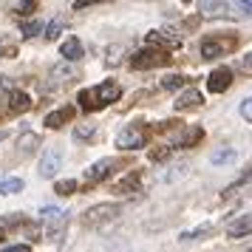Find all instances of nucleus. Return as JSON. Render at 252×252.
<instances>
[{
  "label": "nucleus",
  "instance_id": "nucleus-1",
  "mask_svg": "<svg viewBox=\"0 0 252 252\" xmlns=\"http://www.w3.org/2000/svg\"><path fill=\"white\" fill-rule=\"evenodd\" d=\"M198 9L204 17H216V20H241V17H252V3H227V0H201Z\"/></svg>",
  "mask_w": 252,
  "mask_h": 252
},
{
  "label": "nucleus",
  "instance_id": "nucleus-2",
  "mask_svg": "<svg viewBox=\"0 0 252 252\" xmlns=\"http://www.w3.org/2000/svg\"><path fill=\"white\" fill-rule=\"evenodd\" d=\"M119 213H122L119 204H96V207H91V210L82 216V224H85V227H91V229H99V227H105V224L116 221Z\"/></svg>",
  "mask_w": 252,
  "mask_h": 252
},
{
  "label": "nucleus",
  "instance_id": "nucleus-3",
  "mask_svg": "<svg viewBox=\"0 0 252 252\" xmlns=\"http://www.w3.org/2000/svg\"><path fill=\"white\" fill-rule=\"evenodd\" d=\"M63 161H65V150L60 148V145H51V148L43 150V156H40V164H37V173L43 176V179H54L63 167Z\"/></svg>",
  "mask_w": 252,
  "mask_h": 252
},
{
  "label": "nucleus",
  "instance_id": "nucleus-4",
  "mask_svg": "<svg viewBox=\"0 0 252 252\" xmlns=\"http://www.w3.org/2000/svg\"><path fill=\"white\" fill-rule=\"evenodd\" d=\"M235 43H238V37H232V34L210 37V40H204V43H201V57H207V60L224 57V54H229V51L235 48Z\"/></svg>",
  "mask_w": 252,
  "mask_h": 252
},
{
  "label": "nucleus",
  "instance_id": "nucleus-5",
  "mask_svg": "<svg viewBox=\"0 0 252 252\" xmlns=\"http://www.w3.org/2000/svg\"><path fill=\"white\" fill-rule=\"evenodd\" d=\"M119 167H122V161L119 159H99V161H94L91 167L85 170V179H88V182H105V179L114 176Z\"/></svg>",
  "mask_w": 252,
  "mask_h": 252
},
{
  "label": "nucleus",
  "instance_id": "nucleus-6",
  "mask_svg": "<svg viewBox=\"0 0 252 252\" xmlns=\"http://www.w3.org/2000/svg\"><path fill=\"white\" fill-rule=\"evenodd\" d=\"M116 148H119V150H139V148H145V130L136 127V125L119 130V136H116Z\"/></svg>",
  "mask_w": 252,
  "mask_h": 252
},
{
  "label": "nucleus",
  "instance_id": "nucleus-7",
  "mask_svg": "<svg viewBox=\"0 0 252 252\" xmlns=\"http://www.w3.org/2000/svg\"><path fill=\"white\" fill-rule=\"evenodd\" d=\"M170 57V54H164V51H156V48H145V51H139V54H133V68H156V65H161L164 60Z\"/></svg>",
  "mask_w": 252,
  "mask_h": 252
},
{
  "label": "nucleus",
  "instance_id": "nucleus-8",
  "mask_svg": "<svg viewBox=\"0 0 252 252\" xmlns=\"http://www.w3.org/2000/svg\"><path fill=\"white\" fill-rule=\"evenodd\" d=\"M145 46L170 54L173 48H179V37H176V34H164V32H150L148 40H145Z\"/></svg>",
  "mask_w": 252,
  "mask_h": 252
},
{
  "label": "nucleus",
  "instance_id": "nucleus-9",
  "mask_svg": "<svg viewBox=\"0 0 252 252\" xmlns=\"http://www.w3.org/2000/svg\"><path fill=\"white\" fill-rule=\"evenodd\" d=\"M94 94H96V102L99 105H111V102H116V99L122 96V88H119L116 80H105L102 85L94 88Z\"/></svg>",
  "mask_w": 252,
  "mask_h": 252
},
{
  "label": "nucleus",
  "instance_id": "nucleus-10",
  "mask_svg": "<svg viewBox=\"0 0 252 252\" xmlns=\"http://www.w3.org/2000/svg\"><path fill=\"white\" fill-rule=\"evenodd\" d=\"M229 82H232V71L229 68H216L210 77H207V88L213 94H221L229 88Z\"/></svg>",
  "mask_w": 252,
  "mask_h": 252
},
{
  "label": "nucleus",
  "instance_id": "nucleus-11",
  "mask_svg": "<svg viewBox=\"0 0 252 252\" xmlns=\"http://www.w3.org/2000/svg\"><path fill=\"white\" fill-rule=\"evenodd\" d=\"M227 235H229V238H244V235H252V213L238 216L235 221H229Z\"/></svg>",
  "mask_w": 252,
  "mask_h": 252
},
{
  "label": "nucleus",
  "instance_id": "nucleus-12",
  "mask_svg": "<svg viewBox=\"0 0 252 252\" xmlns=\"http://www.w3.org/2000/svg\"><path fill=\"white\" fill-rule=\"evenodd\" d=\"M60 54H63V60H65V63H74V60H82L85 48H82V43L77 40V37H68V40H63Z\"/></svg>",
  "mask_w": 252,
  "mask_h": 252
},
{
  "label": "nucleus",
  "instance_id": "nucleus-13",
  "mask_svg": "<svg viewBox=\"0 0 252 252\" xmlns=\"http://www.w3.org/2000/svg\"><path fill=\"white\" fill-rule=\"evenodd\" d=\"M198 105H201V94L195 88H187V91L179 94V99L173 102V108L176 111H187V108H198Z\"/></svg>",
  "mask_w": 252,
  "mask_h": 252
},
{
  "label": "nucleus",
  "instance_id": "nucleus-14",
  "mask_svg": "<svg viewBox=\"0 0 252 252\" xmlns=\"http://www.w3.org/2000/svg\"><path fill=\"white\" fill-rule=\"evenodd\" d=\"M23 179H17V176H0V195H17L23 193Z\"/></svg>",
  "mask_w": 252,
  "mask_h": 252
},
{
  "label": "nucleus",
  "instance_id": "nucleus-15",
  "mask_svg": "<svg viewBox=\"0 0 252 252\" xmlns=\"http://www.w3.org/2000/svg\"><path fill=\"white\" fill-rule=\"evenodd\" d=\"M71 116H74V108H60V111H51V114L46 116V125L48 127H63Z\"/></svg>",
  "mask_w": 252,
  "mask_h": 252
},
{
  "label": "nucleus",
  "instance_id": "nucleus-16",
  "mask_svg": "<svg viewBox=\"0 0 252 252\" xmlns=\"http://www.w3.org/2000/svg\"><path fill=\"white\" fill-rule=\"evenodd\" d=\"M238 159V153H235V148H218L213 150V156H210V161L216 164V167H224V164H229V161Z\"/></svg>",
  "mask_w": 252,
  "mask_h": 252
},
{
  "label": "nucleus",
  "instance_id": "nucleus-17",
  "mask_svg": "<svg viewBox=\"0 0 252 252\" xmlns=\"http://www.w3.org/2000/svg\"><path fill=\"white\" fill-rule=\"evenodd\" d=\"M37 145H40V136H37V133H23V136H20V145H17V153H20V156H32L37 150Z\"/></svg>",
  "mask_w": 252,
  "mask_h": 252
},
{
  "label": "nucleus",
  "instance_id": "nucleus-18",
  "mask_svg": "<svg viewBox=\"0 0 252 252\" xmlns=\"http://www.w3.org/2000/svg\"><path fill=\"white\" fill-rule=\"evenodd\" d=\"M9 108H12V111H29V108H32V96L23 94V91H12L9 94Z\"/></svg>",
  "mask_w": 252,
  "mask_h": 252
},
{
  "label": "nucleus",
  "instance_id": "nucleus-19",
  "mask_svg": "<svg viewBox=\"0 0 252 252\" xmlns=\"http://www.w3.org/2000/svg\"><path fill=\"white\" fill-rule=\"evenodd\" d=\"M116 193H133V190H139V173H127L125 179H119V182L114 184Z\"/></svg>",
  "mask_w": 252,
  "mask_h": 252
},
{
  "label": "nucleus",
  "instance_id": "nucleus-20",
  "mask_svg": "<svg viewBox=\"0 0 252 252\" xmlns=\"http://www.w3.org/2000/svg\"><path fill=\"white\" fill-rule=\"evenodd\" d=\"M65 224H68V216L65 218H57V221H48L46 224V235L51 241H60V235L65 232Z\"/></svg>",
  "mask_w": 252,
  "mask_h": 252
},
{
  "label": "nucleus",
  "instance_id": "nucleus-21",
  "mask_svg": "<svg viewBox=\"0 0 252 252\" xmlns=\"http://www.w3.org/2000/svg\"><path fill=\"white\" fill-rule=\"evenodd\" d=\"M210 232H213V224H201V227L182 232V235H179V241H201L204 235H210Z\"/></svg>",
  "mask_w": 252,
  "mask_h": 252
},
{
  "label": "nucleus",
  "instance_id": "nucleus-22",
  "mask_svg": "<svg viewBox=\"0 0 252 252\" xmlns=\"http://www.w3.org/2000/svg\"><path fill=\"white\" fill-rule=\"evenodd\" d=\"M122 57H125V48L122 46H108V51H105V65L114 68V65L122 63Z\"/></svg>",
  "mask_w": 252,
  "mask_h": 252
},
{
  "label": "nucleus",
  "instance_id": "nucleus-23",
  "mask_svg": "<svg viewBox=\"0 0 252 252\" xmlns=\"http://www.w3.org/2000/svg\"><path fill=\"white\" fill-rule=\"evenodd\" d=\"M182 85H187V77L184 74H167V77H161V88H167V91H176Z\"/></svg>",
  "mask_w": 252,
  "mask_h": 252
},
{
  "label": "nucleus",
  "instance_id": "nucleus-24",
  "mask_svg": "<svg viewBox=\"0 0 252 252\" xmlns=\"http://www.w3.org/2000/svg\"><path fill=\"white\" fill-rule=\"evenodd\" d=\"M51 77L57 82H68L71 77H74V68H71L68 63H63V65H57V68H51Z\"/></svg>",
  "mask_w": 252,
  "mask_h": 252
},
{
  "label": "nucleus",
  "instance_id": "nucleus-25",
  "mask_svg": "<svg viewBox=\"0 0 252 252\" xmlns=\"http://www.w3.org/2000/svg\"><path fill=\"white\" fill-rule=\"evenodd\" d=\"M94 133H96V127H94L91 122H85V125H77V130H74V139H77V142H88Z\"/></svg>",
  "mask_w": 252,
  "mask_h": 252
},
{
  "label": "nucleus",
  "instance_id": "nucleus-26",
  "mask_svg": "<svg viewBox=\"0 0 252 252\" xmlns=\"http://www.w3.org/2000/svg\"><path fill=\"white\" fill-rule=\"evenodd\" d=\"M80 105L85 108V111H94V108H99V102H96V94H94V88H88V91L80 94Z\"/></svg>",
  "mask_w": 252,
  "mask_h": 252
},
{
  "label": "nucleus",
  "instance_id": "nucleus-27",
  "mask_svg": "<svg viewBox=\"0 0 252 252\" xmlns=\"http://www.w3.org/2000/svg\"><path fill=\"white\" fill-rule=\"evenodd\" d=\"M40 218H43V221H57V218H65V213H63V210H60V207H43V210H40Z\"/></svg>",
  "mask_w": 252,
  "mask_h": 252
},
{
  "label": "nucleus",
  "instance_id": "nucleus-28",
  "mask_svg": "<svg viewBox=\"0 0 252 252\" xmlns=\"http://www.w3.org/2000/svg\"><path fill=\"white\" fill-rule=\"evenodd\" d=\"M63 29H65V20H51V23L46 26V37L48 40H57V37L63 34Z\"/></svg>",
  "mask_w": 252,
  "mask_h": 252
},
{
  "label": "nucleus",
  "instance_id": "nucleus-29",
  "mask_svg": "<svg viewBox=\"0 0 252 252\" xmlns=\"http://www.w3.org/2000/svg\"><path fill=\"white\" fill-rule=\"evenodd\" d=\"M238 114H241V119H244V122H252V96H247V99H241V105H238Z\"/></svg>",
  "mask_w": 252,
  "mask_h": 252
},
{
  "label": "nucleus",
  "instance_id": "nucleus-30",
  "mask_svg": "<svg viewBox=\"0 0 252 252\" xmlns=\"http://www.w3.org/2000/svg\"><path fill=\"white\" fill-rule=\"evenodd\" d=\"M60 195H71L74 190H77V182L74 179H65V182H57V187H54Z\"/></svg>",
  "mask_w": 252,
  "mask_h": 252
},
{
  "label": "nucleus",
  "instance_id": "nucleus-31",
  "mask_svg": "<svg viewBox=\"0 0 252 252\" xmlns=\"http://www.w3.org/2000/svg\"><path fill=\"white\" fill-rule=\"evenodd\" d=\"M43 32V23L40 20H32V23H23V37H34Z\"/></svg>",
  "mask_w": 252,
  "mask_h": 252
},
{
  "label": "nucleus",
  "instance_id": "nucleus-32",
  "mask_svg": "<svg viewBox=\"0 0 252 252\" xmlns=\"http://www.w3.org/2000/svg\"><path fill=\"white\" fill-rule=\"evenodd\" d=\"M235 68L244 71V74H250V71H252V51H250V54H244V57L235 63Z\"/></svg>",
  "mask_w": 252,
  "mask_h": 252
},
{
  "label": "nucleus",
  "instance_id": "nucleus-33",
  "mask_svg": "<svg viewBox=\"0 0 252 252\" xmlns=\"http://www.w3.org/2000/svg\"><path fill=\"white\" fill-rule=\"evenodd\" d=\"M34 6H37V3H17V6H14V12H17V14H29Z\"/></svg>",
  "mask_w": 252,
  "mask_h": 252
},
{
  "label": "nucleus",
  "instance_id": "nucleus-34",
  "mask_svg": "<svg viewBox=\"0 0 252 252\" xmlns=\"http://www.w3.org/2000/svg\"><path fill=\"white\" fill-rule=\"evenodd\" d=\"M3 252H32V247L29 244H12V247H6Z\"/></svg>",
  "mask_w": 252,
  "mask_h": 252
},
{
  "label": "nucleus",
  "instance_id": "nucleus-35",
  "mask_svg": "<svg viewBox=\"0 0 252 252\" xmlns=\"http://www.w3.org/2000/svg\"><path fill=\"white\" fill-rule=\"evenodd\" d=\"M3 139H6V133H0V142H3Z\"/></svg>",
  "mask_w": 252,
  "mask_h": 252
},
{
  "label": "nucleus",
  "instance_id": "nucleus-36",
  "mask_svg": "<svg viewBox=\"0 0 252 252\" xmlns=\"http://www.w3.org/2000/svg\"><path fill=\"white\" fill-rule=\"evenodd\" d=\"M247 252H252V247H250V250H247Z\"/></svg>",
  "mask_w": 252,
  "mask_h": 252
}]
</instances>
